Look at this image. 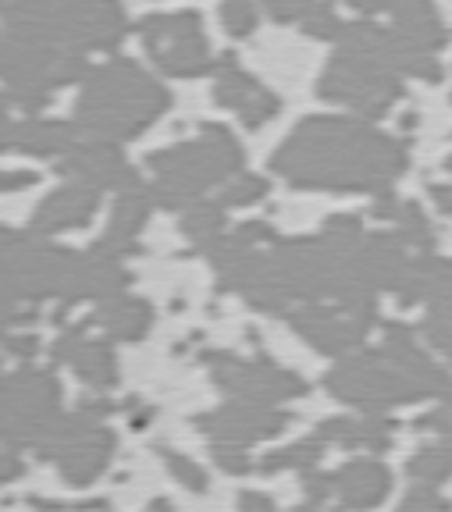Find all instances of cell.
Segmentation results:
<instances>
[{
	"label": "cell",
	"instance_id": "cell-1",
	"mask_svg": "<svg viewBox=\"0 0 452 512\" xmlns=\"http://www.w3.org/2000/svg\"><path fill=\"white\" fill-rule=\"evenodd\" d=\"M278 168L292 178L307 171L303 182H356L374 185L388 182L403 168V150L392 146V139L378 136L371 128H360L353 121H310L289 139L285 153H278Z\"/></svg>",
	"mask_w": 452,
	"mask_h": 512
},
{
	"label": "cell",
	"instance_id": "cell-2",
	"mask_svg": "<svg viewBox=\"0 0 452 512\" xmlns=\"http://www.w3.org/2000/svg\"><path fill=\"white\" fill-rule=\"evenodd\" d=\"M125 64H114L93 82L89 96L79 104V114L89 125L104 128V132H136L146 121H154L157 111L168 104V96L150 79L132 68L129 82H122Z\"/></svg>",
	"mask_w": 452,
	"mask_h": 512
},
{
	"label": "cell",
	"instance_id": "cell-3",
	"mask_svg": "<svg viewBox=\"0 0 452 512\" xmlns=\"http://www.w3.org/2000/svg\"><path fill=\"white\" fill-rule=\"evenodd\" d=\"M321 86L328 100H342L364 114H381L399 96V79H392L388 64L356 54V50L331 64Z\"/></svg>",
	"mask_w": 452,
	"mask_h": 512
},
{
	"label": "cell",
	"instance_id": "cell-4",
	"mask_svg": "<svg viewBox=\"0 0 452 512\" xmlns=\"http://www.w3.org/2000/svg\"><path fill=\"white\" fill-rule=\"evenodd\" d=\"M157 61L175 75H200L207 68V43L200 36V18H150L143 29Z\"/></svg>",
	"mask_w": 452,
	"mask_h": 512
},
{
	"label": "cell",
	"instance_id": "cell-5",
	"mask_svg": "<svg viewBox=\"0 0 452 512\" xmlns=\"http://www.w3.org/2000/svg\"><path fill=\"white\" fill-rule=\"evenodd\" d=\"M221 22L235 32V36H246V32L257 25V15H253V4L250 0H228L225 8H221Z\"/></svg>",
	"mask_w": 452,
	"mask_h": 512
},
{
	"label": "cell",
	"instance_id": "cell-6",
	"mask_svg": "<svg viewBox=\"0 0 452 512\" xmlns=\"http://www.w3.org/2000/svg\"><path fill=\"white\" fill-rule=\"evenodd\" d=\"M267 4H271V11H275L278 18H292L307 8V0H267Z\"/></svg>",
	"mask_w": 452,
	"mask_h": 512
},
{
	"label": "cell",
	"instance_id": "cell-7",
	"mask_svg": "<svg viewBox=\"0 0 452 512\" xmlns=\"http://www.w3.org/2000/svg\"><path fill=\"white\" fill-rule=\"evenodd\" d=\"M346 4H353V8H360V11H378L385 0H346Z\"/></svg>",
	"mask_w": 452,
	"mask_h": 512
}]
</instances>
